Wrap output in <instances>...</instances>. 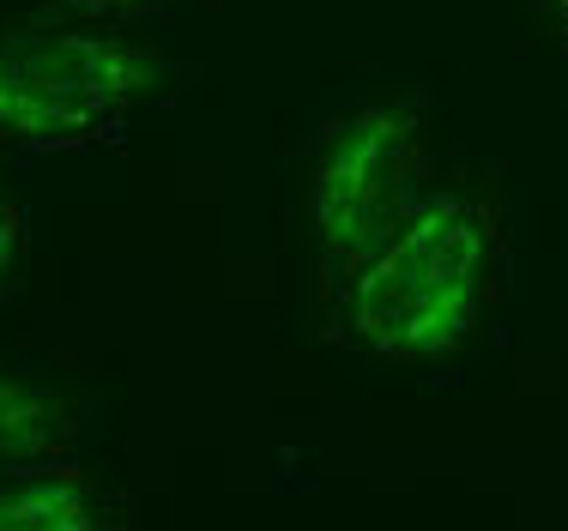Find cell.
<instances>
[{"instance_id":"52a82bcc","label":"cell","mask_w":568,"mask_h":531,"mask_svg":"<svg viewBox=\"0 0 568 531\" xmlns=\"http://www.w3.org/2000/svg\"><path fill=\"white\" fill-rule=\"evenodd\" d=\"M158 0H61L67 19H91V24H128L140 12H152Z\"/></svg>"},{"instance_id":"277c9868","label":"cell","mask_w":568,"mask_h":531,"mask_svg":"<svg viewBox=\"0 0 568 531\" xmlns=\"http://www.w3.org/2000/svg\"><path fill=\"white\" fill-rule=\"evenodd\" d=\"M103 525V489L73 459L0 471V531H91Z\"/></svg>"},{"instance_id":"ba28073f","label":"cell","mask_w":568,"mask_h":531,"mask_svg":"<svg viewBox=\"0 0 568 531\" xmlns=\"http://www.w3.org/2000/svg\"><path fill=\"white\" fill-rule=\"evenodd\" d=\"M550 12H557V24H562V37H568V0H550Z\"/></svg>"},{"instance_id":"3957f363","label":"cell","mask_w":568,"mask_h":531,"mask_svg":"<svg viewBox=\"0 0 568 531\" xmlns=\"http://www.w3.org/2000/svg\"><path fill=\"white\" fill-rule=\"evenodd\" d=\"M436 194L429 98H387L339 115L308 157V236L327 296Z\"/></svg>"},{"instance_id":"7a4b0ae2","label":"cell","mask_w":568,"mask_h":531,"mask_svg":"<svg viewBox=\"0 0 568 531\" xmlns=\"http://www.w3.org/2000/svg\"><path fill=\"white\" fill-rule=\"evenodd\" d=\"M164 85V49L121 24L67 19L0 43V145L67 157L110 145Z\"/></svg>"},{"instance_id":"5b68a950","label":"cell","mask_w":568,"mask_h":531,"mask_svg":"<svg viewBox=\"0 0 568 531\" xmlns=\"http://www.w3.org/2000/svg\"><path fill=\"white\" fill-rule=\"evenodd\" d=\"M79 453V411L43 375L0 362V471Z\"/></svg>"},{"instance_id":"6da1fadb","label":"cell","mask_w":568,"mask_h":531,"mask_svg":"<svg viewBox=\"0 0 568 531\" xmlns=\"http://www.w3.org/2000/svg\"><path fill=\"white\" fill-rule=\"evenodd\" d=\"M508 261L503 217L471 187H436L333 290L363 350L382 362H442L478 333Z\"/></svg>"},{"instance_id":"8992f818","label":"cell","mask_w":568,"mask_h":531,"mask_svg":"<svg viewBox=\"0 0 568 531\" xmlns=\"http://www.w3.org/2000/svg\"><path fill=\"white\" fill-rule=\"evenodd\" d=\"M24 254H31V212H24L19 200H12V187L0 182V303H7V290L19 284Z\"/></svg>"}]
</instances>
